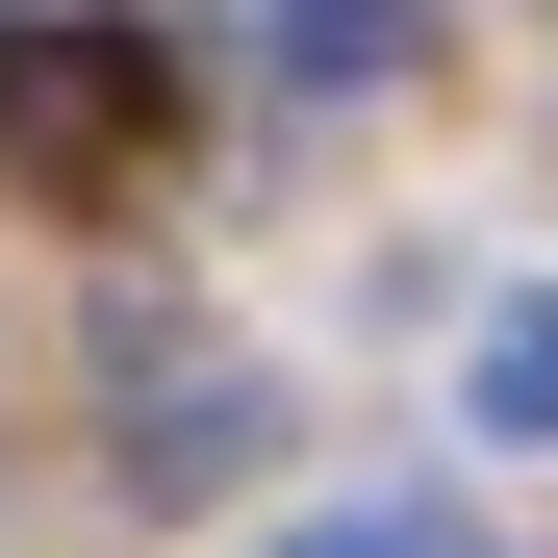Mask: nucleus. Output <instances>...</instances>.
<instances>
[{
    "instance_id": "39448f33",
    "label": "nucleus",
    "mask_w": 558,
    "mask_h": 558,
    "mask_svg": "<svg viewBox=\"0 0 558 558\" xmlns=\"http://www.w3.org/2000/svg\"><path fill=\"white\" fill-rule=\"evenodd\" d=\"M279 558H457V508H305Z\"/></svg>"
},
{
    "instance_id": "20e7f679",
    "label": "nucleus",
    "mask_w": 558,
    "mask_h": 558,
    "mask_svg": "<svg viewBox=\"0 0 558 558\" xmlns=\"http://www.w3.org/2000/svg\"><path fill=\"white\" fill-rule=\"evenodd\" d=\"M483 432L558 457V305H483Z\"/></svg>"
},
{
    "instance_id": "f257e3e1",
    "label": "nucleus",
    "mask_w": 558,
    "mask_h": 558,
    "mask_svg": "<svg viewBox=\"0 0 558 558\" xmlns=\"http://www.w3.org/2000/svg\"><path fill=\"white\" fill-rule=\"evenodd\" d=\"M153 128H178L153 26H0V178H128Z\"/></svg>"
},
{
    "instance_id": "7ed1b4c3",
    "label": "nucleus",
    "mask_w": 558,
    "mask_h": 558,
    "mask_svg": "<svg viewBox=\"0 0 558 558\" xmlns=\"http://www.w3.org/2000/svg\"><path fill=\"white\" fill-rule=\"evenodd\" d=\"M279 76L355 102V76H407V0H279Z\"/></svg>"
},
{
    "instance_id": "f03ea898",
    "label": "nucleus",
    "mask_w": 558,
    "mask_h": 558,
    "mask_svg": "<svg viewBox=\"0 0 558 558\" xmlns=\"http://www.w3.org/2000/svg\"><path fill=\"white\" fill-rule=\"evenodd\" d=\"M254 432H279V407H254V381H229V355H204V381H153V432H128V483H229V457H254Z\"/></svg>"
}]
</instances>
